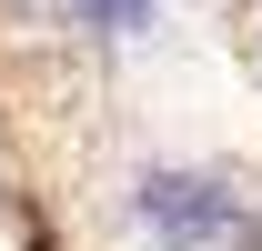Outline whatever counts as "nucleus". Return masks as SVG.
I'll return each mask as SVG.
<instances>
[{"mask_svg":"<svg viewBox=\"0 0 262 251\" xmlns=\"http://www.w3.org/2000/svg\"><path fill=\"white\" fill-rule=\"evenodd\" d=\"M71 10H81L91 31H111V40H131V31H151V10H162V0H71Z\"/></svg>","mask_w":262,"mask_h":251,"instance_id":"f257e3e1","label":"nucleus"}]
</instances>
